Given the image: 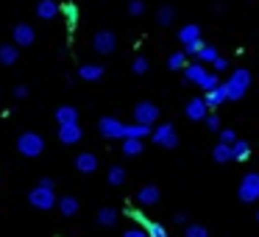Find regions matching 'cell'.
I'll use <instances>...</instances> for the list:
<instances>
[{"mask_svg":"<svg viewBox=\"0 0 259 237\" xmlns=\"http://www.w3.org/2000/svg\"><path fill=\"white\" fill-rule=\"evenodd\" d=\"M17 151L23 153V156H28V159H36L42 151H45V140H42L36 131H23V134L17 137Z\"/></svg>","mask_w":259,"mask_h":237,"instance_id":"1","label":"cell"},{"mask_svg":"<svg viewBox=\"0 0 259 237\" xmlns=\"http://www.w3.org/2000/svg\"><path fill=\"white\" fill-rule=\"evenodd\" d=\"M28 204L36 207V209H53V207H59V198H56V192H53L51 187L36 184L34 190L28 192Z\"/></svg>","mask_w":259,"mask_h":237,"instance_id":"2","label":"cell"},{"mask_svg":"<svg viewBox=\"0 0 259 237\" xmlns=\"http://www.w3.org/2000/svg\"><path fill=\"white\" fill-rule=\"evenodd\" d=\"M98 131H101V137H106V140H125L128 126L117 117H101L98 120Z\"/></svg>","mask_w":259,"mask_h":237,"instance_id":"3","label":"cell"},{"mask_svg":"<svg viewBox=\"0 0 259 237\" xmlns=\"http://www.w3.org/2000/svg\"><path fill=\"white\" fill-rule=\"evenodd\" d=\"M237 195H240L242 204H253L259 201V173H245L237 187Z\"/></svg>","mask_w":259,"mask_h":237,"instance_id":"4","label":"cell"},{"mask_svg":"<svg viewBox=\"0 0 259 237\" xmlns=\"http://www.w3.org/2000/svg\"><path fill=\"white\" fill-rule=\"evenodd\" d=\"M153 142H156L159 148H176L179 145V134H176V126L173 123H164V126H156V129H153Z\"/></svg>","mask_w":259,"mask_h":237,"instance_id":"5","label":"cell"},{"mask_svg":"<svg viewBox=\"0 0 259 237\" xmlns=\"http://www.w3.org/2000/svg\"><path fill=\"white\" fill-rule=\"evenodd\" d=\"M156 120H159V106H156V103L142 101V103H137V106H134V123L151 126V129H153V123H156Z\"/></svg>","mask_w":259,"mask_h":237,"instance_id":"6","label":"cell"},{"mask_svg":"<svg viewBox=\"0 0 259 237\" xmlns=\"http://www.w3.org/2000/svg\"><path fill=\"white\" fill-rule=\"evenodd\" d=\"M92 48H95L101 56H112V53L117 51V36H114L112 31H95V36H92Z\"/></svg>","mask_w":259,"mask_h":237,"instance_id":"7","label":"cell"},{"mask_svg":"<svg viewBox=\"0 0 259 237\" xmlns=\"http://www.w3.org/2000/svg\"><path fill=\"white\" fill-rule=\"evenodd\" d=\"M12 36H14V45H17V48H31V45H34V40H36V31L31 28L28 23H17V25H14V31H12Z\"/></svg>","mask_w":259,"mask_h":237,"instance_id":"8","label":"cell"},{"mask_svg":"<svg viewBox=\"0 0 259 237\" xmlns=\"http://www.w3.org/2000/svg\"><path fill=\"white\" fill-rule=\"evenodd\" d=\"M184 114H187V120H206L209 117V106H206V101L203 98H192V101H187V106H184Z\"/></svg>","mask_w":259,"mask_h":237,"instance_id":"9","label":"cell"},{"mask_svg":"<svg viewBox=\"0 0 259 237\" xmlns=\"http://www.w3.org/2000/svg\"><path fill=\"white\" fill-rule=\"evenodd\" d=\"M81 137H84V131H81L78 123L59 126V142H64V145H75V142H81Z\"/></svg>","mask_w":259,"mask_h":237,"instance_id":"10","label":"cell"},{"mask_svg":"<svg viewBox=\"0 0 259 237\" xmlns=\"http://www.w3.org/2000/svg\"><path fill=\"white\" fill-rule=\"evenodd\" d=\"M62 14V3H56V0H39L36 3V17L39 20H53Z\"/></svg>","mask_w":259,"mask_h":237,"instance_id":"11","label":"cell"},{"mask_svg":"<svg viewBox=\"0 0 259 237\" xmlns=\"http://www.w3.org/2000/svg\"><path fill=\"white\" fill-rule=\"evenodd\" d=\"M75 170H78V173H84V176H90V173H95L98 170V156L95 153H78V156H75Z\"/></svg>","mask_w":259,"mask_h":237,"instance_id":"12","label":"cell"},{"mask_svg":"<svg viewBox=\"0 0 259 237\" xmlns=\"http://www.w3.org/2000/svg\"><path fill=\"white\" fill-rule=\"evenodd\" d=\"M206 75H209V73H206V67H203L201 62L187 64V67H184V81H190V84H198V87H201Z\"/></svg>","mask_w":259,"mask_h":237,"instance_id":"13","label":"cell"},{"mask_svg":"<svg viewBox=\"0 0 259 237\" xmlns=\"http://www.w3.org/2000/svg\"><path fill=\"white\" fill-rule=\"evenodd\" d=\"M137 201H140L142 207H153V204L159 201V187L156 184H145L140 192H137Z\"/></svg>","mask_w":259,"mask_h":237,"instance_id":"14","label":"cell"},{"mask_svg":"<svg viewBox=\"0 0 259 237\" xmlns=\"http://www.w3.org/2000/svg\"><path fill=\"white\" fill-rule=\"evenodd\" d=\"M56 123H59V126H73V123H78V109H75V106H59V109H56Z\"/></svg>","mask_w":259,"mask_h":237,"instance_id":"15","label":"cell"},{"mask_svg":"<svg viewBox=\"0 0 259 237\" xmlns=\"http://www.w3.org/2000/svg\"><path fill=\"white\" fill-rule=\"evenodd\" d=\"M78 78L81 81H101L103 78V67H101V64H81V67H78Z\"/></svg>","mask_w":259,"mask_h":237,"instance_id":"16","label":"cell"},{"mask_svg":"<svg viewBox=\"0 0 259 237\" xmlns=\"http://www.w3.org/2000/svg\"><path fill=\"white\" fill-rule=\"evenodd\" d=\"M212 159H214L218 165L234 162V151H231V145H226V142H218V145L212 148Z\"/></svg>","mask_w":259,"mask_h":237,"instance_id":"17","label":"cell"},{"mask_svg":"<svg viewBox=\"0 0 259 237\" xmlns=\"http://www.w3.org/2000/svg\"><path fill=\"white\" fill-rule=\"evenodd\" d=\"M179 40H181V45H190V42L201 40V25H195V23H187L184 28L179 31Z\"/></svg>","mask_w":259,"mask_h":237,"instance_id":"18","label":"cell"},{"mask_svg":"<svg viewBox=\"0 0 259 237\" xmlns=\"http://www.w3.org/2000/svg\"><path fill=\"white\" fill-rule=\"evenodd\" d=\"M59 212H62L64 218H73V215L78 212V198L75 195H62L59 198Z\"/></svg>","mask_w":259,"mask_h":237,"instance_id":"19","label":"cell"},{"mask_svg":"<svg viewBox=\"0 0 259 237\" xmlns=\"http://www.w3.org/2000/svg\"><path fill=\"white\" fill-rule=\"evenodd\" d=\"M120 151H123L125 156H140V153H142V140H137V137L120 140Z\"/></svg>","mask_w":259,"mask_h":237,"instance_id":"20","label":"cell"},{"mask_svg":"<svg viewBox=\"0 0 259 237\" xmlns=\"http://www.w3.org/2000/svg\"><path fill=\"white\" fill-rule=\"evenodd\" d=\"M203 101H206L209 109H214V106H220V103H226V90H223V84L214 87V90H209L206 95H203Z\"/></svg>","mask_w":259,"mask_h":237,"instance_id":"21","label":"cell"},{"mask_svg":"<svg viewBox=\"0 0 259 237\" xmlns=\"http://www.w3.org/2000/svg\"><path fill=\"white\" fill-rule=\"evenodd\" d=\"M20 59V51L17 45H0V64H6V67H12L14 62Z\"/></svg>","mask_w":259,"mask_h":237,"instance_id":"22","label":"cell"},{"mask_svg":"<svg viewBox=\"0 0 259 237\" xmlns=\"http://www.w3.org/2000/svg\"><path fill=\"white\" fill-rule=\"evenodd\" d=\"M137 218L142 220V229L148 231V237H167V229H164L162 223H153V220H145L142 215H137Z\"/></svg>","mask_w":259,"mask_h":237,"instance_id":"23","label":"cell"},{"mask_svg":"<svg viewBox=\"0 0 259 237\" xmlns=\"http://www.w3.org/2000/svg\"><path fill=\"white\" fill-rule=\"evenodd\" d=\"M117 218H120V212L114 207H103L101 212H98V223H101V226H114V223H117Z\"/></svg>","mask_w":259,"mask_h":237,"instance_id":"24","label":"cell"},{"mask_svg":"<svg viewBox=\"0 0 259 237\" xmlns=\"http://www.w3.org/2000/svg\"><path fill=\"white\" fill-rule=\"evenodd\" d=\"M231 151H234V162H245V159L251 156V145H248L245 140H237L234 145H231Z\"/></svg>","mask_w":259,"mask_h":237,"instance_id":"25","label":"cell"},{"mask_svg":"<svg viewBox=\"0 0 259 237\" xmlns=\"http://www.w3.org/2000/svg\"><path fill=\"white\" fill-rule=\"evenodd\" d=\"M231 81H234L237 87H242V90L248 92V87H251V73H248L245 67H237L234 73H231Z\"/></svg>","mask_w":259,"mask_h":237,"instance_id":"26","label":"cell"},{"mask_svg":"<svg viewBox=\"0 0 259 237\" xmlns=\"http://www.w3.org/2000/svg\"><path fill=\"white\" fill-rule=\"evenodd\" d=\"M173 20H176V12H173V6H162L156 12V23L162 25V28H167V25H173Z\"/></svg>","mask_w":259,"mask_h":237,"instance_id":"27","label":"cell"},{"mask_svg":"<svg viewBox=\"0 0 259 237\" xmlns=\"http://www.w3.org/2000/svg\"><path fill=\"white\" fill-rule=\"evenodd\" d=\"M223 90H226V101H240L242 95H245V90H242V87H237L234 81H223Z\"/></svg>","mask_w":259,"mask_h":237,"instance_id":"28","label":"cell"},{"mask_svg":"<svg viewBox=\"0 0 259 237\" xmlns=\"http://www.w3.org/2000/svg\"><path fill=\"white\" fill-rule=\"evenodd\" d=\"M198 62H201V64H214V62H218V48H214V45H206V48H203V51L201 53H198Z\"/></svg>","mask_w":259,"mask_h":237,"instance_id":"29","label":"cell"},{"mask_svg":"<svg viewBox=\"0 0 259 237\" xmlns=\"http://www.w3.org/2000/svg\"><path fill=\"white\" fill-rule=\"evenodd\" d=\"M167 67H170V70H184V67H187V53H184V51L170 53V56H167Z\"/></svg>","mask_w":259,"mask_h":237,"instance_id":"30","label":"cell"},{"mask_svg":"<svg viewBox=\"0 0 259 237\" xmlns=\"http://www.w3.org/2000/svg\"><path fill=\"white\" fill-rule=\"evenodd\" d=\"M106 181L112 187H120L125 181V170L123 168H117V165H114V168H109V176H106Z\"/></svg>","mask_w":259,"mask_h":237,"instance_id":"31","label":"cell"},{"mask_svg":"<svg viewBox=\"0 0 259 237\" xmlns=\"http://www.w3.org/2000/svg\"><path fill=\"white\" fill-rule=\"evenodd\" d=\"M184 237H209V229L201 226V223H190L184 229Z\"/></svg>","mask_w":259,"mask_h":237,"instance_id":"32","label":"cell"},{"mask_svg":"<svg viewBox=\"0 0 259 237\" xmlns=\"http://www.w3.org/2000/svg\"><path fill=\"white\" fill-rule=\"evenodd\" d=\"M203 48H206V42H203V36H201V40L190 42V45H181V51H184L187 56H198V53H201Z\"/></svg>","mask_w":259,"mask_h":237,"instance_id":"33","label":"cell"},{"mask_svg":"<svg viewBox=\"0 0 259 237\" xmlns=\"http://www.w3.org/2000/svg\"><path fill=\"white\" fill-rule=\"evenodd\" d=\"M148 67H151V64H148V59H145V56H137V59H134V64H131V70H134L137 75H145V73H148Z\"/></svg>","mask_w":259,"mask_h":237,"instance_id":"34","label":"cell"},{"mask_svg":"<svg viewBox=\"0 0 259 237\" xmlns=\"http://www.w3.org/2000/svg\"><path fill=\"white\" fill-rule=\"evenodd\" d=\"M128 14H131V17L145 14V3H142V0H131V3H128Z\"/></svg>","mask_w":259,"mask_h":237,"instance_id":"35","label":"cell"},{"mask_svg":"<svg viewBox=\"0 0 259 237\" xmlns=\"http://www.w3.org/2000/svg\"><path fill=\"white\" fill-rule=\"evenodd\" d=\"M220 142H226V145H234V142H237L234 129H220Z\"/></svg>","mask_w":259,"mask_h":237,"instance_id":"36","label":"cell"},{"mask_svg":"<svg viewBox=\"0 0 259 237\" xmlns=\"http://www.w3.org/2000/svg\"><path fill=\"white\" fill-rule=\"evenodd\" d=\"M214 87H220V81H218V75H214V73H209L206 78H203L201 90H203V92H209V90H214Z\"/></svg>","mask_w":259,"mask_h":237,"instance_id":"37","label":"cell"},{"mask_svg":"<svg viewBox=\"0 0 259 237\" xmlns=\"http://www.w3.org/2000/svg\"><path fill=\"white\" fill-rule=\"evenodd\" d=\"M62 12L67 14V20H70V23H75V20H78V9H75L73 3H67V6H62Z\"/></svg>","mask_w":259,"mask_h":237,"instance_id":"38","label":"cell"},{"mask_svg":"<svg viewBox=\"0 0 259 237\" xmlns=\"http://www.w3.org/2000/svg\"><path fill=\"white\" fill-rule=\"evenodd\" d=\"M203 123H206V129H209V131H220V117H218V114H209V117L203 120Z\"/></svg>","mask_w":259,"mask_h":237,"instance_id":"39","label":"cell"},{"mask_svg":"<svg viewBox=\"0 0 259 237\" xmlns=\"http://www.w3.org/2000/svg\"><path fill=\"white\" fill-rule=\"evenodd\" d=\"M14 98H17V101H23V98H28V87H25V84L14 87Z\"/></svg>","mask_w":259,"mask_h":237,"instance_id":"40","label":"cell"},{"mask_svg":"<svg viewBox=\"0 0 259 237\" xmlns=\"http://www.w3.org/2000/svg\"><path fill=\"white\" fill-rule=\"evenodd\" d=\"M123 237H148V231L145 229H128Z\"/></svg>","mask_w":259,"mask_h":237,"instance_id":"41","label":"cell"},{"mask_svg":"<svg viewBox=\"0 0 259 237\" xmlns=\"http://www.w3.org/2000/svg\"><path fill=\"white\" fill-rule=\"evenodd\" d=\"M212 67H214V70H218V73H220V70H229V62H226V59H218V62L212 64Z\"/></svg>","mask_w":259,"mask_h":237,"instance_id":"42","label":"cell"},{"mask_svg":"<svg viewBox=\"0 0 259 237\" xmlns=\"http://www.w3.org/2000/svg\"><path fill=\"white\" fill-rule=\"evenodd\" d=\"M173 220H176V223H184V220H187V212H176Z\"/></svg>","mask_w":259,"mask_h":237,"instance_id":"43","label":"cell"},{"mask_svg":"<svg viewBox=\"0 0 259 237\" xmlns=\"http://www.w3.org/2000/svg\"><path fill=\"white\" fill-rule=\"evenodd\" d=\"M39 184L42 187H51V190H53V179H48V176H45V179H39Z\"/></svg>","mask_w":259,"mask_h":237,"instance_id":"44","label":"cell"},{"mask_svg":"<svg viewBox=\"0 0 259 237\" xmlns=\"http://www.w3.org/2000/svg\"><path fill=\"white\" fill-rule=\"evenodd\" d=\"M256 220H259V212H256Z\"/></svg>","mask_w":259,"mask_h":237,"instance_id":"45","label":"cell"}]
</instances>
